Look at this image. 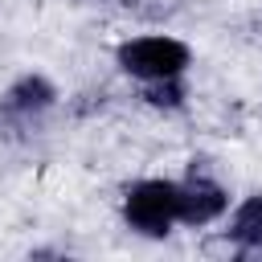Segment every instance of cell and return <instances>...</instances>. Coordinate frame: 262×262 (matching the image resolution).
I'll use <instances>...</instances> for the list:
<instances>
[{"label": "cell", "mask_w": 262, "mask_h": 262, "mask_svg": "<svg viewBox=\"0 0 262 262\" xmlns=\"http://www.w3.org/2000/svg\"><path fill=\"white\" fill-rule=\"evenodd\" d=\"M180 213V180L147 176L123 192V221L139 237H168Z\"/></svg>", "instance_id": "6da1fadb"}, {"label": "cell", "mask_w": 262, "mask_h": 262, "mask_svg": "<svg viewBox=\"0 0 262 262\" xmlns=\"http://www.w3.org/2000/svg\"><path fill=\"white\" fill-rule=\"evenodd\" d=\"M115 66L135 78V82H160V78H176L192 66V49L180 37L168 33H147V37H131L115 49Z\"/></svg>", "instance_id": "7a4b0ae2"}, {"label": "cell", "mask_w": 262, "mask_h": 262, "mask_svg": "<svg viewBox=\"0 0 262 262\" xmlns=\"http://www.w3.org/2000/svg\"><path fill=\"white\" fill-rule=\"evenodd\" d=\"M229 209V192L213 180V176H188L180 180V213L176 221L188 225V229H201V225H213L217 217H225Z\"/></svg>", "instance_id": "3957f363"}, {"label": "cell", "mask_w": 262, "mask_h": 262, "mask_svg": "<svg viewBox=\"0 0 262 262\" xmlns=\"http://www.w3.org/2000/svg\"><path fill=\"white\" fill-rule=\"evenodd\" d=\"M53 106H57V86L45 74H20L0 98V115L4 119H20V123H33Z\"/></svg>", "instance_id": "277c9868"}, {"label": "cell", "mask_w": 262, "mask_h": 262, "mask_svg": "<svg viewBox=\"0 0 262 262\" xmlns=\"http://www.w3.org/2000/svg\"><path fill=\"white\" fill-rule=\"evenodd\" d=\"M225 237L242 250V254H254L262 250V192H250L233 213H229V225H225Z\"/></svg>", "instance_id": "5b68a950"}, {"label": "cell", "mask_w": 262, "mask_h": 262, "mask_svg": "<svg viewBox=\"0 0 262 262\" xmlns=\"http://www.w3.org/2000/svg\"><path fill=\"white\" fill-rule=\"evenodd\" d=\"M143 102L156 106V111H180V106L188 102L184 74H176V78H160V82H143Z\"/></svg>", "instance_id": "8992f818"}]
</instances>
